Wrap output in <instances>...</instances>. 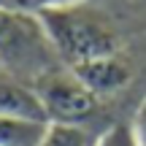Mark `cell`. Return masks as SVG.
Instances as JSON below:
<instances>
[{
    "label": "cell",
    "mask_w": 146,
    "mask_h": 146,
    "mask_svg": "<svg viewBox=\"0 0 146 146\" xmlns=\"http://www.w3.org/2000/svg\"><path fill=\"white\" fill-rule=\"evenodd\" d=\"M95 143H98V135H92L84 125H57V122H49L38 141V146H95Z\"/></svg>",
    "instance_id": "7"
},
{
    "label": "cell",
    "mask_w": 146,
    "mask_h": 146,
    "mask_svg": "<svg viewBox=\"0 0 146 146\" xmlns=\"http://www.w3.org/2000/svg\"><path fill=\"white\" fill-rule=\"evenodd\" d=\"M73 3H81V0H19V8L33 11V14H41V11L65 8V5H73Z\"/></svg>",
    "instance_id": "9"
},
{
    "label": "cell",
    "mask_w": 146,
    "mask_h": 146,
    "mask_svg": "<svg viewBox=\"0 0 146 146\" xmlns=\"http://www.w3.org/2000/svg\"><path fill=\"white\" fill-rule=\"evenodd\" d=\"M0 116L49 125L43 103L35 95L33 84L22 81L19 76H14V73H8L3 68H0Z\"/></svg>",
    "instance_id": "4"
},
{
    "label": "cell",
    "mask_w": 146,
    "mask_h": 146,
    "mask_svg": "<svg viewBox=\"0 0 146 146\" xmlns=\"http://www.w3.org/2000/svg\"><path fill=\"white\" fill-rule=\"evenodd\" d=\"M30 84L43 103L46 119L57 122V125H84L95 114L100 100L95 92H89L87 84L68 65H57V68L41 73Z\"/></svg>",
    "instance_id": "3"
},
{
    "label": "cell",
    "mask_w": 146,
    "mask_h": 146,
    "mask_svg": "<svg viewBox=\"0 0 146 146\" xmlns=\"http://www.w3.org/2000/svg\"><path fill=\"white\" fill-rule=\"evenodd\" d=\"M87 84L89 92H95L98 98H106V95H114L119 89L127 87V81L133 78V70L119 54H111V57H100V60H89V62H81L76 68H70Z\"/></svg>",
    "instance_id": "5"
},
{
    "label": "cell",
    "mask_w": 146,
    "mask_h": 146,
    "mask_svg": "<svg viewBox=\"0 0 146 146\" xmlns=\"http://www.w3.org/2000/svg\"><path fill=\"white\" fill-rule=\"evenodd\" d=\"M60 62L76 68L89 60L119 54V30L103 8L87 3H73L65 8H49L38 14Z\"/></svg>",
    "instance_id": "1"
},
{
    "label": "cell",
    "mask_w": 146,
    "mask_h": 146,
    "mask_svg": "<svg viewBox=\"0 0 146 146\" xmlns=\"http://www.w3.org/2000/svg\"><path fill=\"white\" fill-rule=\"evenodd\" d=\"M95 146H141L133 133V125H111L106 133L98 135V143Z\"/></svg>",
    "instance_id": "8"
},
{
    "label": "cell",
    "mask_w": 146,
    "mask_h": 146,
    "mask_svg": "<svg viewBox=\"0 0 146 146\" xmlns=\"http://www.w3.org/2000/svg\"><path fill=\"white\" fill-rule=\"evenodd\" d=\"M57 65L62 62L38 14L0 5V68L30 84Z\"/></svg>",
    "instance_id": "2"
},
{
    "label": "cell",
    "mask_w": 146,
    "mask_h": 146,
    "mask_svg": "<svg viewBox=\"0 0 146 146\" xmlns=\"http://www.w3.org/2000/svg\"><path fill=\"white\" fill-rule=\"evenodd\" d=\"M46 125L0 116V146H38Z\"/></svg>",
    "instance_id": "6"
},
{
    "label": "cell",
    "mask_w": 146,
    "mask_h": 146,
    "mask_svg": "<svg viewBox=\"0 0 146 146\" xmlns=\"http://www.w3.org/2000/svg\"><path fill=\"white\" fill-rule=\"evenodd\" d=\"M133 133H135L138 143L146 146V100H143V106L138 108V114H135V122H133Z\"/></svg>",
    "instance_id": "10"
},
{
    "label": "cell",
    "mask_w": 146,
    "mask_h": 146,
    "mask_svg": "<svg viewBox=\"0 0 146 146\" xmlns=\"http://www.w3.org/2000/svg\"><path fill=\"white\" fill-rule=\"evenodd\" d=\"M0 5H8V8H19V0H0Z\"/></svg>",
    "instance_id": "11"
}]
</instances>
